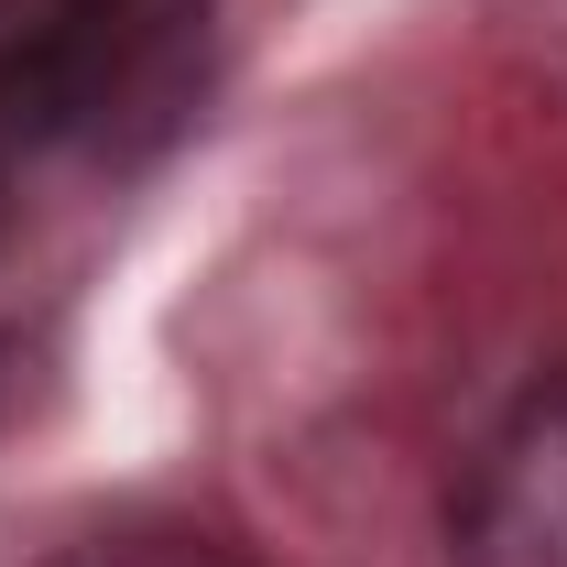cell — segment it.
<instances>
[{
    "label": "cell",
    "instance_id": "6da1fadb",
    "mask_svg": "<svg viewBox=\"0 0 567 567\" xmlns=\"http://www.w3.org/2000/svg\"><path fill=\"white\" fill-rule=\"evenodd\" d=\"M447 535L458 567H567V371L470 447Z\"/></svg>",
    "mask_w": 567,
    "mask_h": 567
},
{
    "label": "cell",
    "instance_id": "7a4b0ae2",
    "mask_svg": "<svg viewBox=\"0 0 567 567\" xmlns=\"http://www.w3.org/2000/svg\"><path fill=\"white\" fill-rule=\"evenodd\" d=\"M55 567H240V557L208 546V535H87V546H66Z\"/></svg>",
    "mask_w": 567,
    "mask_h": 567
}]
</instances>
